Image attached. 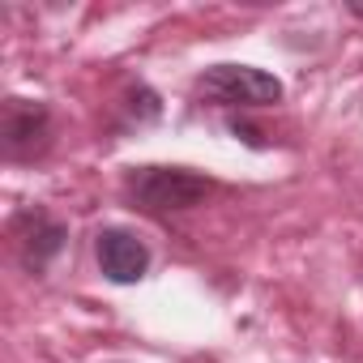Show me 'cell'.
Segmentation results:
<instances>
[{"mask_svg":"<svg viewBox=\"0 0 363 363\" xmlns=\"http://www.w3.org/2000/svg\"><path fill=\"white\" fill-rule=\"evenodd\" d=\"M52 145V111L35 99H9L0 107V150L9 162H30Z\"/></svg>","mask_w":363,"mask_h":363,"instance_id":"cell-3","label":"cell"},{"mask_svg":"<svg viewBox=\"0 0 363 363\" xmlns=\"http://www.w3.org/2000/svg\"><path fill=\"white\" fill-rule=\"evenodd\" d=\"M350 13H359V18H363V5H350Z\"/></svg>","mask_w":363,"mask_h":363,"instance_id":"cell-6","label":"cell"},{"mask_svg":"<svg viewBox=\"0 0 363 363\" xmlns=\"http://www.w3.org/2000/svg\"><path fill=\"white\" fill-rule=\"evenodd\" d=\"M13 244H18V257H22V265L30 269V274H43L56 257H60V248H65V240H69V231H65V223L60 218H52L43 206H30V210H22L18 218H13Z\"/></svg>","mask_w":363,"mask_h":363,"instance_id":"cell-4","label":"cell"},{"mask_svg":"<svg viewBox=\"0 0 363 363\" xmlns=\"http://www.w3.org/2000/svg\"><path fill=\"white\" fill-rule=\"evenodd\" d=\"M94 257H99V269H103L111 282H120V286L141 282L145 269H150V248H145L133 231H124V227H107V231H99V240H94Z\"/></svg>","mask_w":363,"mask_h":363,"instance_id":"cell-5","label":"cell"},{"mask_svg":"<svg viewBox=\"0 0 363 363\" xmlns=\"http://www.w3.org/2000/svg\"><path fill=\"white\" fill-rule=\"evenodd\" d=\"M197 94L214 107H269L282 99V82L252 65H214L201 73Z\"/></svg>","mask_w":363,"mask_h":363,"instance_id":"cell-2","label":"cell"},{"mask_svg":"<svg viewBox=\"0 0 363 363\" xmlns=\"http://www.w3.org/2000/svg\"><path fill=\"white\" fill-rule=\"evenodd\" d=\"M210 179L184 167H137L124 179V193L133 206H141L145 214H179L193 210L210 197Z\"/></svg>","mask_w":363,"mask_h":363,"instance_id":"cell-1","label":"cell"}]
</instances>
